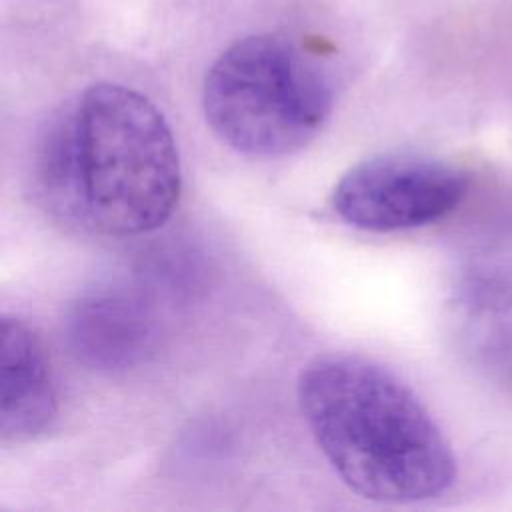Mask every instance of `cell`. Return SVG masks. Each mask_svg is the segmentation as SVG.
Returning a JSON list of instances; mask_svg holds the SVG:
<instances>
[{
	"label": "cell",
	"mask_w": 512,
	"mask_h": 512,
	"mask_svg": "<svg viewBox=\"0 0 512 512\" xmlns=\"http://www.w3.org/2000/svg\"><path fill=\"white\" fill-rule=\"evenodd\" d=\"M64 336L72 356L100 372L144 364L158 340L152 306L132 288L106 284L80 294L68 308Z\"/></svg>",
	"instance_id": "5b68a950"
},
{
	"label": "cell",
	"mask_w": 512,
	"mask_h": 512,
	"mask_svg": "<svg viewBox=\"0 0 512 512\" xmlns=\"http://www.w3.org/2000/svg\"><path fill=\"white\" fill-rule=\"evenodd\" d=\"M324 70L292 40L254 34L230 44L210 66L202 106L212 132L236 152L286 156L312 142L332 112Z\"/></svg>",
	"instance_id": "3957f363"
},
{
	"label": "cell",
	"mask_w": 512,
	"mask_h": 512,
	"mask_svg": "<svg viewBox=\"0 0 512 512\" xmlns=\"http://www.w3.org/2000/svg\"><path fill=\"white\" fill-rule=\"evenodd\" d=\"M464 310L470 338L496 358L512 352V228L478 252L464 284Z\"/></svg>",
	"instance_id": "52a82bcc"
},
{
	"label": "cell",
	"mask_w": 512,
	"mask_h": 512,
	"mask_svg": "<svg viewBox=\"0 0 512 512\" xmlns=\"http://www.w3.org/2000/svg\"><path fill=\"white\" fill-rule=\"evenodd\" d=\"M298 402L320 452L360 496L410 504L454 484L448 438L388 368L358 354L318 356L300 374Z\"/></svg>",
	"instance_id": "7a4b0ae2"
},
{
	"label": "cell",
	"mask_w": 512,
	"mask_h": 512,
	"mask_svg": "<svg viewBox=\"0 0 512 512\" xmlns=\"http://www.w3.org/2000/svg\"><path fill=\"white\" fill-rule=\"evenodd\" d=\"M466 190V176L452 164L416 154H380L338 180L332 208L358 230L398 232L442 220L460 206Z\"/></svg>",
	"instance_id": "277c9868"
},
{
	"label": "cell",
	"mask_w": 512,
	"mask_h": 512,
	"mask_svg": "<svg viewBox=\"0 0 512 512\" xmlns=\"http://www.w3.org/2000/svg\"><path fill=\"white\" fill-rule=\"evenodd\" d=\"M0 436L24 444L42 436L58 414L56 382L40 336L24 320L2 316Z\"/></svg>",
	"instance_id": "8992f818"
},
{
	"label": "cell",
	"mask_w": 512,
	"mask_h": 512,
	"mask_svg": "<svg viewBox=\"0 0 512 512\" xmlns=\"http://www.w3.org/2000/svg\"><path fill=\"white\" fill-rule=\"evenodd\" d=\"M182 188L164 114L140 92L100 82L66 100L32 152V190L58 222L98 236L160 228Z\"/></svg>",
	"instance_id": "6da1fadb"
}]
</instances>
